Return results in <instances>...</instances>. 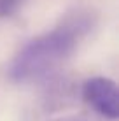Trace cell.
Wrapping results in <instances>:
<instances>
[{"label": "cell", "instance_id": "obj_1", "mask_svg": "<svg viewBox=\"0 0 119 121\" xmlns=\"http://www.w3.org/2000/svg\"><path fill=\"white\" fill-rule=\"evenodd\" d=\"M82 30L81 23H65L30 40L11 61V79L16 82H32L49 76L74 53Z\"/></svg>", "mask_w": 119, "mask_h": 121}, {"label": "cell", "instance_id": "obj_2", "mask_svg": "<svg viewBox=\"0 0 119 121\" xmlns=\"http://www.w3.org/2000/svg\"><path fill=\"white\" fill-rule=\"evenodd\" d=\"M82 98L93 111L105 118L116 119L119 116V90L112 79L102 76L86 79L82 84Z\"/></svg>", "mask_w": 119, "mask_h": 121}, {"label": "cell", "instance_id": "obj_3", "mask_svg": "<svg viewBox=\"0 0 119 121\" xmlns=\"http://www.w3.org/2000/svg\"><path fill=\"white\" fill-rule=\"evenodd\" d=\"M25 0H0V18H11L19 11Z\"/></svg>", "mask_w": 119, "mask_h": 121}]
</instances>
